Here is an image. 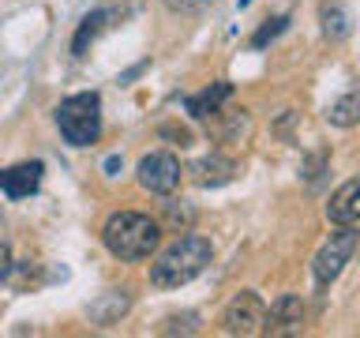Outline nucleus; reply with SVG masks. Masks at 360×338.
<instances>
[{
    "instance_id": "13",
    "label": "nucleus",
    "mask_w": 360,
    "mask_h": 338,
    "mask_svg": "<svg viewBox=\"0 0 360 338\" xmlns=\"http://www.w3.org/2000/svg\"><path fill=\"white\" fill-rule=\"evenodd\" d=\"M229 98H233V83H225V79H221V83H210L207 90L191 94V98H188V113H191L195 120H207L210 113H218Z\"/></svg>"
},
{
    "instance_id": "5",
    "label": "nucleus",
    "mask_w": 360,
    "mask_h": 338,
    "mask_svg": "<svg viewBox=\"0 0 360 338\" xmlns=\"http://www.w3.org/2000/svg\"><path fill=\"white\" fill-rule=\"evenodd\" d=\"M263 312H266L263 297H259L255 289H240L229 304H225L221 331L225 334H259L263 331Z\"/></svg>"
},
{
    "instance_id": "9",
    "label": "nucleus",
    "mask_w": 360,
    "mask_h": 338,
    "mask_svg": "<svg viewBox=\"0 0 360 338\" xmlns=\"http://www.w3.org/2000/svg\"><path fill=\"white\" fill-rule=\"evenodd\" d=\"M207 132L221 143H244L252 135V117L244 109H218L207 117Z\"/></svg>"
},
{
    "instance_id": "19",
    "label": "nucleus",
    "mask_w": 360,
    "mask_h": 338,
    "mask_svg": "<svg viewBox=\"0 0 360 338\" xmlns=\"http://www.w3.org/2000/svg\"><path fill=\"white\" fill-rule=\"evenodd\" d=\"M210 0H165L169 11H176V15H195V11H202Z\"/></svg>"
},
{
    "instance_id": "22",
    "label": "nucleus",
    "mask_w": 360,
    "mask_h": 338,
    "mask_svg": "<svg viewBox=\"0 0 360 338\" xmlns=\"http://www.w3.org/2000/svg\"><path fill=\"white\" fill-rule=\"evenodd\" d=\"M162 135H169V139H176V146H188L191 143V135L184 128H162Z\"/></svg>"
},
{
    "instance_id": "10",
    "label": "nucleus",
    "mask_w": 360,
    "mask_h": 338,
    "mask_svg": "<svg viewBox=\"0 0 360 338\" xmlns=\"http://www.w3.org/2000/svg\"><path fill=\"white\" fill-rule=\"evenodd\" d=\"M326 218H330L334 225H356L360 222V177L345 180V184L330 196V203H326Z\"/></svg>"
},
{
    "instance_id": "20",
    "label": "nucleus",
    "mask_w": 360,
    "mask_h": 338,
    "mask_svg": "<svg viewBox=\"0 0 360 338\" xmlns=\"http://www.w3.org/2000/svg\"><path fill=\"white\" fill-rule=\"evenodd\" d=\"M165 214H169V225H173V230H184V233H188L191 211H176V203H165Z\"/></svg>"
},
{
    "instance_id": "1",
    "label": "nucleus",
    "mask_w": 360,
    "mask_h": 338,
    "mask_svg": "<svg viewBox=\"0 0 360 338\" xmlns=\"http://www.w3.org/2000/svg\"><path fill=\"white\" fill-rule=\"evenodd\" d=\"M214 259V244L199 233H188V237H176L165 252H158V259L150 263V282L158 289H176V286H188L191 278H199L202 270L210 267Z\"/></svg>"
},
{
    "instance_id": "16",
    "label": "nucleus",
    "mask_w": 360,
    "mask_h": 338,
    "mask_svg": "<svg viewBox=\"0 0 360 338\" xmlns=\"http://www.w3.org/2000/svg\"><path fill=\"white\" fill-rule=\"evenodd\" d=\"M323 34L330 42H342L349 34V15L342 8H323Z\"/></svg>"
},
{
    "instance_id": "15",
    "label": "nucleus",
    "mask_w": 360,
    "mask_h": 338,
    "mask_svg": "<svg viewBox=\"0 0 360 338\" xmlns=\"http://www.w3.org/2000/svg\"><path fill=\"white\" fill-rule=\"evenodd\" d=\"M124 312H128V293H109L105 301H98L94 308H90V320L98 327H109V323H117Z\"/></svg>"
},
{
    "instance_id": "3",
    "label": "nucleus",
    "mask_w": 360,
    "mask_h": 338,
    "mask_svg": "<svg viewBox=\"0 0 360 338\" xmlns=\"http://www.w3.org/2000/svg\"><path fill=\"white\" fill-rule=\"evenodd\" d=\"M56 124H60V135L72 146H90L101 135V98L94 90L64 98L56 106Z\"/></svg>"
},
{
    "instance_id": "6",
    "label": "nucleus",
    "mask_w": 360,
    "mask_h": 338,
    "mask_svg": "<svg viewBox=\"0 0 360 338\" xmlns=\"http://www.w3.org/2000/svg\"><path fill=\"white\" fill-rule=\"evenodd\" d=\"M135 177H139V184L146 192H154V196H173L180 188V162L169 151H154L139 162Z\"/></svg>"
},
{
    "instance_id": "11",
    "label": "nucleus",
    "mask_w": 360,
    "mask_h": 338,
    "mask_svg": "<svg viewBox=\"0 0 360 338\" xmlns=\"http://www.w3.org/2000/svg\"><path fill=\"white\" fill-rule=\"evenodd\" d=\"M191 177H195V184H202V188H218V184H229L236 177V165L221 154H207L191 165Z\"/></svg>"
},
{
    "instance_id": "21",
    "label": "nucleus",
    "mask_w": 360,
    "mask_h": 338,
    "mask_svg": "<svg viewBox=\"0 0 360 338\" xmlns=\"http://www.w3.org/2000/svg\"><path fill=\"white\" fill-rule=\"evenodd\" d=\"M11 267H15V259H11V248H8V241L0 237V282H4V278L11 275Z\"/></svg>"
},
{
    "instance_id": "18",
    "label": "nucleus",
    "mask_w": 360,
    "mask_h": 338,
    "mask_svg": "<svg viewBox=\"0 0 360 338\" xmlns=\"http://www.w3.org/2000/svg\"><path fill=\"white\" fill-rule=\"evenodd\" d=\"M162 331H165V334H176V331H184V334H195V331H199V315H195V312H184V315H169Z\"/></svg>"
},
{
    "instance_id": "2",
    "label": "nucleus",
    "mask_w": 360,
    "mask_h": 338,
    "mask_svg": "<svg viewBox=\"0 0 360 338\" xmlns=\"http://www.w3.org/2000/svg\"><path fill=\"white\" fill-rule=\"evenodd\" d=\"M158 241H162V225L143 211H117L101 225V244L117 259H146L154 256Z\"/></svg>"
},
{
    "instance_id": "4",
    "label": "nucleus",
    "mask_w": 360,
    "mask_h": 338,
    "mask_svg": "<svg viewBox=\"0 0 360 338\" xmlns=\"http://www.w3.org/2000/svg\"><path fill=\"white\" fill-rule=\"evenodd\" d=\"M356 241H360V233L353 230V225H338V230L323 241V248L311 259V275H315L319 286H330V282L345 270V263L356 252Z\"/></svg>"
},
{
    "instance_id": "12",
    "label": "nucleus",
    "mask_w": 360,
    "mask_h": 338,
    "mask_svg": "<svg viewBox=\"0 0 360 338\" xmlns=\"http://www.w3.org/2000/svg\"><path fill=\"white\" fill-rule=\"evenodd\" d=\"M112 19H117V11H112V8H98V11H90V15H86L83 23H79V30H75L72 53H75V56H86L98 34L112 27Z\"/></svg>"
},
{
    "instance_id": "14",
    "label": "nucleus",
    "mask_w": 360,
    "mask_h": 338,
    "mask_svg": "<svg viewBox=\"0 0 360 338\" xmlns=\"http://www.w3.org/2000/svg\"><path fill=\"white\" fill-rule=\"evenodd\" d=\"M326 120L334 124V128H353L360 124V90H345L342 98H334L330 106H326Z\"/></svg>"
},
{
    "instance_id": "23",
    "label": "nucleus",
    "mask_w": 360,
    "mask_h": 338,
    "mask_svg": "<svg viewBox=\"0 0 360 338\" xmlns=\"http://www.w3.org/2000/svg\"><path fill=\"white\" fill-rule=\"evenodd\" d=\"M105 169H109V177H112V173H117V169H120V158H117V154H112V158H109V162H105Z\"/></svg>"
},
{
    "instance_id": "8",
    "label": "nucleus",
    "mask_w": 360,
    "mask_h": 338,
    "mask_svg": "<svg viewBox=\"0 0 360 338\" xmlns=\"http://www.w3.org/2000/svg\"><path fill=\"white\" fill-rule=\"evenodd\" d=\"M41 173H45V165H41V162H19V165H8V169H0V192H4L8 199H22V196H30V192H38Z\"/></svg>"
},
{
    "instance_id": "7",
    "label": "nucleus",
    "mask_w": 360,
    "mask_h": 338,
    "mask_svg": "<svg viewBox=\"0 0 360 338\" xmlns=\"http://www.w3.org/2000/svg\"><path fill=\"white\" fill-rule=\"evenodd\" d=\"M300 323H304V301L297 293H281V297L263 312V334H300Z\"/></svg>"
},
{
    "instance_id": "17",
    "label": "nucleus",
    "mask_w": 360,
    "mask_h": 338,
    "mask_svg": "<svg viewBox=\"0 0 360 338\" xmlns=\"http://www.w3.org/2000/svg\"><path fill=\"white\" fill-rule=\"evenodd\" d=\"M285 27H289V15H274V19H266L263 27L255 30V38H252V45H255V49H266V45L274 42V38H278V34L285 30Z\"/></svg>"
}]
</instances>
